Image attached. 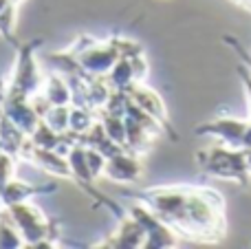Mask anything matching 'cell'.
I'll return each instance as SVG.
<instances>
[{"instance_id": "7", "label": "cell", "mask_w": 251, "mask_h": 249, "mask_svg": "<svg viewBox=\"0 0 251 249\" xmlns=\"http://www.w3.org/2000/svg\"><path fill=\"white\" fill-rule=\"evenodd\" d=\"M40 93H42L44 97H47V101L51 106H71L73 104V97H71V86L69 82H66L64 75H47L42 82V88H40Z\"/></svg>"}, {"instance_id": "6", "label": "cell", "mask_w": 251, "mask_h": 249, "mask_svg": "<svg viewBox=\"0 0 251 249\" xmlns=\"http://www.w3.org/2000/svg\"><path fill=\"white\" fill-rule=\"evenodd\" d=\"M57 192V185L44 183V185H31L20 179H11L4 188H0V199H2L4 207L13 205V203L29 201L31 197H40V194H53Z\"/></svg>"}, {"instance_id": "9", "label": "cell", "mask_w": 251, "mask_h": 249, "mask_svg": "<svg viewBox=\"0 0 251 249\" xmlns=\"http://www.w3.org/2000/svg\"><path fill=\"white\" fill-rule=\"evenodd\" d=\"M13 170H16V157L0 150V188H4L13 179Z\"/></svg>"}, {"instance_id": "5", "label": "cell", "mask_w": 251, "mask_h": 249, "mask_svg": "<svg viewBox=\"0 0 251 249\" xmlns=\"http://www.w3.org/2000/svg\"><path fill=\"white\" fill-rule=\"evenodd\" d=\"M97 247H146V229L128 212L119 219V227Z\"/></svg>"}, {"instance_id": "3", "label": "cell", "mask_w": 251, "mask_h": 249, "mask_svg": "<svg viewBox=\"0 0 251 249\" xmlns=\"http://www.w3.org/2000/svg\"><path fill=\"white\" fill-rule=\"evenodd\" d=\"M42 42V38L31 40V42L18 44V60L13 75L7 84V100H31L35 93H40L44 77L40 75L38 62H35L33 53L38 49V44Z\"/></svg>"}, {"instance_id": "2", "label": "cell", "mask_w": 251, "mask_h": 249, "mask_svg": "<svg viewBox=\"0 0 251 249\" xmlns=\"http://www.w3.org/2000/svg\"><path fill=\"white\" fill-rule=\"evenodd\" d=\"M11 221L20 232L25 247H57L62 225L60 221H49L38 205H29L26 201L13 203L7 207Z\"/></svg>"}, {"instance_id": "8", "label": "cell", "mask_w": 251, "mask_h": 249, "mask_svg": "<svg viewBox=\"0 0 251 249\" xmlns=\"http://www.w3.org/2000/svg\"><path fill=\"white\" fill-rule=\"evenodd\" d=\"M13 247H25L22 236L18 232L16 223L11 221L7 207L0 210V249H13Z\"/></svg>"}, {"instance_id": "1", "label": "cell", "mask_w": 251, "mask_h": 249, "mask_svg": "<svg viewBox=\"0 0 251 249\" xmlns=\"http://www.w3.org/2000/svg\"><path fill=\"white\" fill-rule=\"evenodd\" d=\"M124 197L143 203L165 225L183 236L199 241H218L223 236V199L212 190L199 188H152L126 190Z\"/></svg>"}, {"instance_id": "4", "label": "cell", "mask_w": 251, "mask_h": 249, "mask_svg": "<svg viewBox=\"0 0 251 249\" xmlns=\"http://www.w3.org/2000/svg\"><path fill=\"white\" fill-rule=\"evenodd\" d=\"M141 161H139V157L134 152H130V150H124V152L115 154V157H108L106 159V168H104V176L110 181H115V183H134V181H139V176H141Z\"/></svg>"}, {"instance_id": "10", "label": "cell", "mask_w": 251, "mask_h": 249, "mask_svg": "<svg viewBox=\"0 0 251 249\" xmlns=\"http://www.w3.org/2000/svg\"><path fill=\"white\" fill-rule=\"evenodd\" d=\"M4 95H7V82L4 77H0V117L4 115Z\"/></svg>"}]
</instances>
